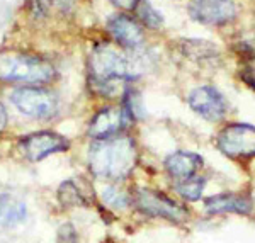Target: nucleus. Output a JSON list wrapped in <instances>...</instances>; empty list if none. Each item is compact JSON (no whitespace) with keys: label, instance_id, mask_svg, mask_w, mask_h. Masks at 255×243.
Returning a JSON list of instances; mask_svg holds the SVG:
<instances>
[{"label":"nucleus","instance_id":"nucleus-12","mask_svg":"<svg viewBox=\"0 0 255 243\" xmlns=\"http://www.w3.org/2000/svg\"><path fill=\"white\" fill-rule=\"evenodd\" d=\"M204 209L209 214H250L254 209L252 199L242 192H226L206 199Z\"/></svg>","mask_w":255,"mask_h":243},{"label":"nucleus","instance_id":"nucleus-16","mask_svg":"<svg viewBox=\"0 0 255 243\" xmlns=\"http://www.w3.org/2000/svg\"><path fill=\"white\" fill-rule=\"evenodd\" d=\"M56 197H58V203L63 208H75V206L85 204V197L82 194L80 187L73 180L61 182L58 191H56Z\"/></svg>","mask_w":255,"mask_h":243},{"label":"nucleus","instance_id":"nucleus-14","mask_svg":"<svg viewBox=\"0 0 255 243\" xmlns=\"http://www.w3.org/2000/svg\"><path fill=\"white\" fill-rule=\"evenodd\" d=\"M180 53L192 61H208L220 55L218 48L204 39H184L180 41Z\"/></svg>","mask_w":255,"mask_h":243},{"label":"nucleus","instance_id":"nucleus-2","mask_svg":"<svg viewBox=\"0 0 255 243\" xmlns=\"http://www.w3.org/2000/svg\"><path fill=\"white\" fill-rule=\"evenodd\" d=\"M55 77V67L44 58L19 51L0 53V82L41 85L51 82Z\"/></svg>","mask_w":255,"mask_h":243},{"label":"nucleus","instance_id":"nucleus-15","mask_svg":"<svg viewBox=\"0 0 255 243\" xmlns=\"http://www.w3.org/2000/svg\"><path fill=\"white\" fill-rule=\"evenodd\" d=\"M26 203H22L12 194L0 196V220L2 221H5L7 225H17L26 220Z\"/></svg>","mask_w":255,"mask_h":243},{"label":"nucleus","instance_id":"nucleus-17","mask_svg":"<svg viewBox=\"0 0 255 243\" xmlns=\"http://www.w3.org/2000/svg\"><path fill=\"white\" fill-rule=\"evenodd\" d=\"M102 203L114 209H126L133 204V196L118 185H108L102 189Z\"/></svg>","mask_w":255,"mask_h":243},{"label":"nucleus","instance_id":"nucleus-4","mask_svg":"<svg viewBox=\"0 0 255 243\" xmlns=\"http://www.w3.org/2000/svg\"><path fill=\"white\" fill-rule=\"evenodd\" d=\"M133 196V204L136 206L139 213L151 218H163V220L182 223L189 218V211L186 206H182L177 201L170 199L167 194L150 187L136 189Z\"/></svg>","mask_w":255,"mask_h":243},{"label":"nucleus","instance_id":"nucleus-23","mask_svg":"<svg viewBox=\"0 0 255 243\" xmlns=\"http://www.w3.org/2000/svg\"><path fill=\"white\" fill-rule=\"evenodd\" d=\"M49 5H51V0H31V12L36 17H43L48 12Z\"/></svg>","mask_w":255,"mask_h":243},{"label":"nucleus","instance_id":"nucleus-1","mask_svg":"<svg viewBox=\"0 0 255 243\" xmlns=\"http://www.w3.org/2000/svg\"><path fill=\"white\" fill-rule=\"evenodd\" d=\"M89 170L97 179L121 180L133 172L138 162V150L129 136L96 139L87 153Z\"/></svg>","mask_w":255,"mask_h":243},{"label":"nucleus","instance_id":"nucleus-5","mask_svg":"<svg viewBox=\"0 0 255 243\" xmlns=\"http://www.w3.org/2000/svg\"><path fill=\"white\" fill-rule=\"evenodd\" d=\"M10 102L19 113L29 118L49 119L58 113V97L55 92L38 85L19 87L10 94Z\"/></svg>","mask_w":255,"mask_h":243},{"label":"nucleus","instance_id":"nucleus-20","mask_svg":"<svg viewBox=\"0 0 255 243\" xmlns=\"http://www.w3.org/2000/svg\"><path fill=\"white\" fill-rule=\"evenodd\" d=\"M123 107L128 113V116L133 121V119H141L145 116V109H143V101L141 96L138 94V90L128 87L125 90V96H123Z\"/></svg>","mask_w":255,"mask_h":243},{"label":"nucleus","instance_id":"nucleus-19","mask_svg":"<svg viewBox=\"0 0 255 243\" xmlns=\"http://www.w3.org/2000/svg\"><path fill=\"white\" fill-rule=\"evenodd\" d=\"M134 12H136L138 19L141 20L146 27H150V29H158V27L163 26L162 14H160L148 0H139V3H138L136 9H134Z\"/></svg>","mask_w":255,"mask_h":243},{"label":"nucleus","instance_id":"nucleus-21","mask_svg":"<svg viewBox=\"0 0 255 243\" xmlns=\"http://www.w3.org/2000/svg\"><path fill=\"white\" fill-rule=\"evenodd\" d=\"M238 77L247 87L255 90V51L242 56V63L238 68Z\"/></svg>","mask_w":255,"mask_h":243},{"label":"nucleus","instance_id":"nucleus-7","mask_svg":"<svg viewBox=\"0 0 255 243\" xmlns=\"http://www.w3.org/2000/svg\"><path fill=\"white\" fill-rule=\"evenodd\" d=\"M68 148V139L55 131H36L19 141V150L22 151L24 158L32 163H38L49 155L67 151Z\"/></svg>","mask_w":255,"mask_h":243},{"label":"nucleus","instance_id":"nucleus-6","mask_svg":"<svg viewBox=\"0 0 255 243\" xmlns=\"http://www.w3.org/2000/svg\"><path fill=\"white\" fill-rule=\"evenodd\" d=\"M220 151L230 158L255 156V126L247 122H233L225 126L216 138Z\"/></svg>","mask_w":255,"mask_h":243},{"label":"nucleus","instance_id":"nucleus-9","mask_svg":"<svg viewBox=\"0 0 255 243\" xmlns=\"http://www.w3.org/2000/svg\"><path fill=\"white\" fill-rule=\"evenodd\" d=\"M189 14L204 26H223L235 19L237 5L233 0H191Z\"/></svg>","mask_w":255,"mask_h":243},{"label":"nucleus","instance_id":"nucleus-11","mask_svg":"<svg viewBox=\"0 0 255 243\" xmlns=\"http://www.w3.org/2000/svg\"><path fill=\"white\" fill-rule=\"evenodd\" d=\"M108 29L111 32V36H113V39L123 48L134 49L141 46L143 39H145L143 27L134 19H131L129 15L125 14H118L114 17H111Z\"/></svg>","mask_w":255,"mask_h":243},{"label":"nucleus","instance_id":"nucleus-10","mask_svg":"<svg viewBox=\"0 0 255 243\" xmlns=\"http://www.w3.org/2000/svg\"><path fill=\"white\" fill-rule=\"evenodd\" d=\"M131 119L125 111V107L119 106H106L94 114L87 126V134L94 139H108L121 133L129 124Z\"/></svg>","mask_w":255,"mask_h":243},{"label":"nucleus","instance_id":"nucleus-22","mask_svg":"<svg viewBox=\"0 0 255 243\" xmlns=\"http://www.w3.org/2000/svg\"><path fill=\"white\" fill-rule=\"evenodd\" d=\"M56 240H58V243H79V233H77L75 226L70 223L61 225Z\"/></svg>","mask_w":255,"mask_h":243},{"label":"nucleus","instance_id":"nucleus-13","mask_svg":"<svg viewBox=\"0 0 255 243\" xmlns=\"http://www.w3.org/2000/svg\"><path fill=\"white\" fill-rule=\"evenodd\" d=\"M163 165L170 177L177 180H184L196 175V172L203 167V158L192 151H175L167 156Z\"/></svg>","mask_w":255,"mask_h":243},{"label":"nucleus","instance_id":"nucleus-25","mask_svg":"<svg viewBox=\"0 0 255 243\" xmlns=\"http://www.w3.org/2000/svg\"><path fill=\"white\" fill-rule=\"evenodd\" d=\"M7 121H9V116H7V111L3 104L0 102V133L7 127Z\"/></svg>","mask_w":255,"mask_h":243},{"label":"nucleus","instance_id":"nucleus-18","mask_svg":"<svg viewBox=\"0 0 255 243\" xmlns=\"http://www.w3.org/2000/svg\"><path fill=\"white\" fill-rule=\"evenodd\" d=\"M204 185H206V180L203 177H189V179L179 180L175 184V191L182 196V199L186 201H197L201 199L204 191Z\"/></svg>","mask_w":255,"mask_h":243},{"label":"nucleus","instance_id":"nucleus-24","mask_svg":"<svg viewBox=\"0 0 255 243\" xmlns=\"http://www.w3.org/2000/svg\"><path fill=\"white\" fill-rule=\"evenodd\" d=\"M111 2L114 3V5L118 7V9L121 10H134L138 7L139 0H111Z\"/></svg>","mask_w":255,"mask_h":243},{"label":"nucleus","instance_id":"nucleus-8","mask_svg":"<svg viewBox=\"0 0 255 243\" xmlns=\"http://www.w3.org/2000/svg\"><path fill=\"white\" fill-rule=\"evenodd\" d=\"M187 102L196 114H199L201 118L209 122L221 121L228 111V102L223 97V94L215 87H209V85H203V87L192 90L189 94Z\"/></svg>","mask_w":255,"mask_h":243},{"label":"nucleus","instance_id":"nucleus-3","mask_svg":"<svg viewBox=\"0 0 255 243\" xmlns=\"http://www.w3.org/2000/svg\"><path fill=\"white\" fill-rule=\"evenodd\" d=\"M90 84H104L111 80L129 82L138 77L139 67L136 61L109 44H97L89 56Z\"/></svg>","mask_w":255,"mask_h":243}]
</instances>
